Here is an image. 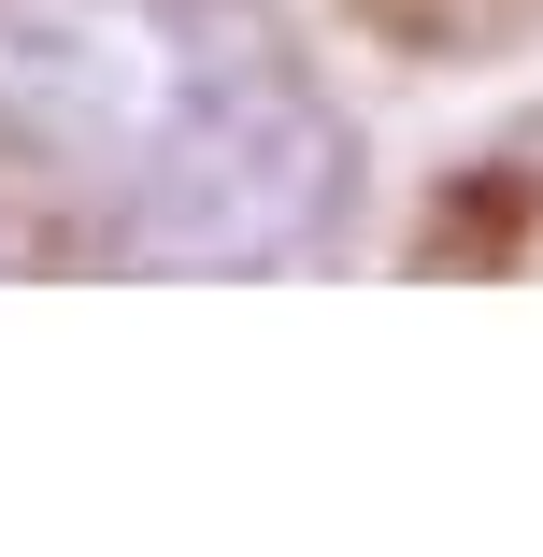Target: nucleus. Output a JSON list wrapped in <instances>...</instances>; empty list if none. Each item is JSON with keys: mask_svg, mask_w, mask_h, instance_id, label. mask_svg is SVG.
<instances>
[{"mask_svg": "<svg viewBox=\"0 0 543 557\" xmlns=\"http://www.w3.org/2000/svg\"><path fill=\"white\" fill-rule=\"evenodd\" d=\"M0 144L72 172L129 272H300L358 200L272 0H0Z\"/></svg>", "mask_w": 543, "mask_h": 557, "instance_id": "nucleus-1", "label": "nucleus"}]
</instances>
